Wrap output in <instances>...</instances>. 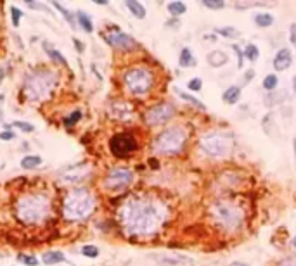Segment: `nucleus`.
I'll use <instances>...</instances> for the list:
<instances>
[{
    "mask_svg": "<svg viewBox=\"0 0 296 266\" xmlns=\"http://www.w3.org/2000/svg\"><path fill=\"white\" fill-rule=\"evenodd\" d=\"M118 223L128 238H153L170 221L172 209L165 199L156 195L137 194L126 197L118 207Z\"/></svg>",
    "mask_w": 296,
    "mask_h": 266,
    "instance_id": "1",
    "label": "nucleus"
},
{
    "mask_svg": "<svg viewBox=\"0 0 296 266\" xmlns=\"http://www.w3.org/2000/svg\"><path fill=\"white\" fill-rule=\"evenodd\" d=\"M206 216L217 232L227 237L239 235L246 227L248 213L236 197H217L209 203Z\"/></svg>",
    "mask_w": 296,
    "mask_h": 266,
    "instance_id": "2",
    "label": "nucleus"
},
{
    "mask_svg": "<svg viewBox=\"0 0 296 266\" xmlns=\"http://www.w3.org/2000/svg\"><path fill=\"white\" fill-rule=\"evenodd\" d=\"M189 142V130L184 125H174L165 128L153 139L151 149L154 156L161 157H175L186 151Z\"/></svg>",
    "mask_w": 296,
    "mask_h": 266,
    "instance_id": "3",
    "label": "nucleus"
},
{
    "mask_svg": "<svg viewBox=\"0 0 296 266\" xmlns=\"http://www.w3.org/2000/svg\"><path fill=\"white\" fill-rule=\"evenodd\" d=\"M51 213V203L42 194H26L17 199L16 203V216L19 221L26 225H36L42 223Z\"/></svg>",
    "mask_w": 296,
    "mask_h": 266,
    "instance_id": "4",
    "label": "nucleus"
},
{
    "mask_svg": "<svg viewBox=\"0 0 296 266\" xmlns=\"http://www.w3.org/2000/svg\"><path fill=\"white\" fill-rule=\"evenodd\" d=\"M95 197L88 188H75L68 192L63 201V215L70 221H82L92 215Z\"/></svg>",
    "mask_w": 296,
    "mask_h": 266,
    "instance_id": "5",
    "label": "nucleus"
},
{
    "mask_svg": "<svg viewBox=\"0 0 296 266\" xmlns=\"http://www.w3.org/2000/svg\"><path fill=\"white\" fill-rule=\"evenodd\" d=\"M156 83V75L147 66H132L123 73V85L132 95L144 97L153 92Z\"/></svg>",
    "mask_w": 296,
    "mask_h": 266,
    "instance_id": "6",
    "label": "nucleus"
},
{
    "mask_svg": "<svg viewBox=\"0 0 296 266\" xmlns=\"http://www.w3.org/2000/svg\"><path fill=\"white\" fill-rule=\"evenodd\" d=\"M197 147L201 149L208 157L215 159H225L232 154L234 140L230 135L224 133V131H208L205 135L199 137L197 140Z\"/></svg>",
    "mask_w": 296,
    "mask_h": 266,
    "instance_id": "7",
    "label": "nucleus"
},
{
    "mask_svg": "<svg viewBox=\"0 0 296 266\" xmlns=\"http://www.w3.org/2000/svg\"><path fill=\"white\" fill-rule=\"evenodd\" d=\"M55 76L51 71H36L28 76L24 92L30 100H42L54 88Z\"/></svg>",
    "mask_w": 296,
    "mask_h": 266,
    "instance_id": "8",
    "label": "nucleus"
},
{
    "mask_svg": "<svg viewBox=\"0 0 296 266\" xmlns=\"http://www.w3.org/2000/svg\"><path fill=\"white\" fill-rule=\"evenodd\" d=\"M175 114H177L175 104L166 102L165 100V102H158V104H154V106H151V108L144 112L142 119H144V123H146V126L156 128V126H161V125L168 123V121H172V119L175 118Z\"/></svg>",
    "mask_w": 296,
    "mask_h": 266,
    "instance_id": "9",
    "label": "nucleus"
},
{
    "mask_svg": "<svg viewBox=\"0 0 296 266\" xmlns=\"http://www.w3.org/2000/svg\"><path fill=\"white\" fill-rule=\"evenodd\" d=\"M135 175L130 168H115V170L107 171V175L104 176L103 185L106 190L111 192H118V190H125L134 183Z\"/></svg>",
    "mask_w": 296,
    "mask_h": 266,
    "instance_id": "10",
    "label": "nucleus"
},
{
    "mask_svg": "<svg viewBox=\"0 0 296 266\" xmlns=\"http://www.w3.org/2000/svg\"><path fill=\"white\" fill-rule=\"evenodd\" d=\"M139 149V142L132 133L123 131V133H116L111 137L109 140V151L111 154L118 159H126L130 154H134Z\"/></svg>",
    "mask_w": 296,
    "mask_h": 266,
    "instance_id": "11",
    "label": "nucleus"
},
{
    "mask_svg": "<svg viewBox=\"0 0 296 266\" xmlns=\"http://www.w3.org/2000/svg\"><path fill=\"white\" fill-rule=\"evenodd\" d=\"M106 42L111 47L118 48V50H134V48L139 47L134 36H130L128 33L120 31V30H115L109 35H106Z\"/></svg>",
    "mask_w": 296,
    "mask_h": 266,
    "instance_id": "12",
    "label": "nucleus"
},
{
    "mask_svg": "<svg viewBox=\"0 0 296 266\" xmlns=\"http://www.w3.org/2000/svg\"><path fill=\"white\" fill-rule=\"evenodd\" d=\"M109 114L115 119H120V121H128L134 116V108L126 100H113L109 104Z\"/></svg>",
    "mask_w": 296,
    "mask_h": 266,
    "instance_id": "13",
    "label": "nucleus"
},
{
    "mask_svg": "<svg viewBox=\"0 0 296 266\" xmlns=\"http://www.w3.org/2000/svg\"><path fill=\"white\" fill-rule=\"evenodd\" d=\"M274 69L276 71H286V69L289 68L293 64V54L289 48H279L277 50V54L274 56Z\"/></svg>",
    "mask_w": 296,
    "mask_h": 266,
    "instance_id": "14",
    "label": "nucleus"
},
{
    "mask_svg": "<svg viewBox=\"0 0 296 266\" xmlns=\"http://www.w3.org/2000/svg\"><path fill=\"white\" fill-rule=\"evenodd\" d=\"M156 261L161 266H184V265H192V259L182 254H163L156 258Z\"/></svg>",
    "mask_w": 296,
    "mask_h": 266,
    "instance_id": "15",
    "label": "nucleus"
},
{
    "mask_svg": "<svg viewBox=\"0 0 296 266\" xmlns=\"http://www.w3.org/2000/svg\"><path fill=\"white\" fill-rule=\"evenodd\" d=\"M206 63L211 66V68H222L225 64L229 63V56L225 54L224 50H211L206 54Z\"/></svg>",
    "mask_w": 296,
    "mask_h": 266,
    "instance_id": "16",
    "label": "nucleus"
},
{
    "mask_svg": "<svg viewBox=\"0 0 296 266\" xmlns=\"http://www.w3.org/2000/svg\"><path fill=\"white\" fill-rule=\"evenodd\" d=\"M241 94H243V88L239 87V85H232V87H229L222 94V100H224L225 104H229V106H234V104L239 102Z\"/></svg>",
    "mask_w": 296,
    "mask_h": 266,
    "instance_id": "17",
    "label": "nucleus"
},
{
    "mask_svg": "<svg viewBox=\"0 0 296 266\" xmlns=\"http://www.w3.org/2000/svg\"><path fill=\"white\" fill-rule=\"evenodd\" d=\"M178 66L180 68H194L196 66V59H194L192 52L189 47H184L180 50V56H178Z\"/></svg>",
    "mask_w": 296,
    "mask_h": 266,
    "instance_id": "18",
    "label": "nucleus"
},
{
    "mask_svg": "<svg viewBox=\"0 0 296 266\" xmlns=\"http://www.w3.org/2000/svg\"><path fill=\"white\" fill-rule=\"evenodd\" d=\"M174 88H175V92H177V95L180 97L182 100H186V102H189L191 106H194V108L199 109V111H206V106H205V104H203L199 99H196V97L191 95V94H187V92H182L178 87H174Z\"/></svg>",
    "mask_w": 296,
    "mask_h": 266,
    "instance_id": "19",
    "label": "nucleus"
},
{
    "mask_svg": "<svg viewBox=\"0 0 296 266\" xmlns=\"http://www.w3.org/2000/svg\"><path fill=\"white\" fill-rule=\"evenodd\" d=\"M125 5H126V9H128L135 17H137V19H144V17H146V14H147L146 7H144L140 2H137V0H126Z\"/></svg>",
    "mask_w": 296,
    "mask_h": 266,
    "instance_id": "20",
    "label": "nucleus"
},
{
    "mask_svg": "<svg viewBox=\"0 0 296 266\" xmlns=\"http://www.w3.org/2000/svg\"><path fill=\"white\" fill-rule=\"evenodd\" d=\"M42 261H44L45 265L52 266V265L64 263V261H66V258H64V254L61 252V250H49V252H45V254L42 256Z\"/></svg>",
    "mask_w": 296,
    "mask_h": 266,
    "instance_id": "21",
    "label": "nucleus"
},
{
    "mask_svg": "<svg viewBox=\"0 0 296 266\" xmlns=\"http://www.w3.org/2000/svg\"><path fill=\"white\" fill-rule=\"evenodd\" d=\"M76 19H78L80 28H82L85 33H92V31H94V23H92L90 16H88L87 12L78 11V12H76Z\"/></svg>",
    "mask_w": 296,
    "mask_h": 266,
    "instance_id": "22",
    "label": "nucleus"
},
{
    "mask_svg": "<svg viewBox=\"0 0 296 266\" xmlns=\"http://www.w3.org/2000/svg\"><path fill=\"white\" fill-rule=\"evenodd\" d=\"M253 21H255V24L260 26V28H269V26L274 24V16L269 14V12H260V14H255Z\"/></svg>",
    "mask_w": 296,
    "mask_h": 266,
    "instance_id": "23",
    "label": "nucleus"
},
{
    "mask_svg": "<svg viewBox=\"0 0 296 266\" xmlns=\"http://www.w3.org/2000/svg\"><path fill=\"white\" fill-rule=\"evenodd\" d=\"M217 33L227 40L241 38V31H239L237 28H234V26H220V28H217Z\"/></svg>",
    "mask_w": 296,
    "mask_h": 266,
    "instance_id": "24",
    "label": "nucleus"
},
{
    "mask_svg": "<svg viewBox=\"0 0 296 266\" xmlns=\"http://www.w3.org/2000/svg\"><path fill=\"white\" fill-rule=\"evenodd\" d=\"M166 9H168V12H170L172 16H182V14H186L187 12V5L184 4V2H180V0L170 2V4L166 5Z\"/></svg>",
    "mask_w": 296,
    "mask_h": 266,
    "instance_id": "25",
    "label": "nucleus"
},
{
    "mask_svg": "<svg viewBox=\"0 0 296 266\" xmlns=\"http://www.w3.org/2000/svg\"><path fill=\"white\" fill-rule=\"evenodd\" d=\"M40 164H42L40 156H26V157L21 159V168H24V170H33V168L40 166Z\"/></svg>",
    "mask_w": 296,
    "mask_h": 266,
    "instance_id": "26",
    "label": "nucleus"
},
{
    "mask_svg": "<svg viewBox=\"0 0 296 266\" xmlns=\"http://www.w3.org/2000/svg\"><path fill=\"white\" fill-rule=\"evenodd\" d=\"M44 50L47 52V56L51 57L52 61H55V63L63 64V66H68V61L64 59V56H63V54H59V52L55 50V48H52L49 44H44Z\"/></svg>",
    "mask_w": 296,
    "mask_h": 266,
    "instance_id": "27",
    "label": "nucleus"
},
{
    "mask_svg": "<svg viewBox=\"0 0 296 266\" xmlns=\"http://www.w3.org/2000/svg\"><path fill=\"white\" fill-rule=\"evenodd\" d=\"M244 57L249 61V63H257L260 59V48L255 44H248L244 48Z\"/></svg>",
    "mask_w": 296,
    "mask_h": 266,
    "instance_id": "28",
    "label": "nucleus"
},
{
    "mask_svg": "<svg viewBox=\"0 0 296 266\" xmlns=\"http://www.w3.org/2000/svg\"><path fill=\"white\" fill-rule=\"evenodd\" d=\"M261 85H263V88L267 92H274L277 88V85H279V78H277V75H267L263 78V81H261Z\"/></svg>",
    "mask_w": 296,
    "mask_h": 266,
    "instance_id": "29",
    "label": "nucleus"
},
{
    "mask_svg": "<svg viewBox=\"0 0 296 266\" xmlns=\"http://www.w3.org/2000/svg\"><path fill=\"white\" fill-rule=\"evenodd\" d=\"M201 5H205L209 11H222L227 5V2H224V0H203Z\"/></svg>",
    "mask_w": 296,
    "mask_h": 266,
    "instance_id": "30",
    "label": "nucleus"
},
{
    "mask_svg": "<svg viewBox=\"0 0 296 266\" xmlns=\"http://www.w3.org/2000/svg\"><path fill=\"white\" fill-rule=\"evenodd\" d=\"M82 111H75V112H71V114L68 116L66 119H64V126L66 128H71V126H75L76 123H78L80 119H82Z\"/></svg>",
    "mask_w": 296,
    "mask_h": 266,
    "instance_id": "31",
    "label": "nucleus"
},
{
    "mask_svg": "<svg viewBox=\"0 0 296 266\" xmlns=\"http://www.w3.org/2000/svg\"><path fill=\"white\" fill-rule=\"evenodd\" d=\"M52 5H54V7L57 9V11H59L61 14H63V16H64V19H66L68 23L71 24V26H75V19H73V14H71V12L68 11V9H64L63 5L59 4V2H52Z\"/></svg>",
    "mask_w": 296,
    "mask_h": 266,
    "instance_id": "32",
    "label": "nucleus"
},
{
    "mask_svg": "<svg viewBox=\"0 0 296 266\" xmlns=\"http://www.w3.org/2000/svg\"><path fill=\"white\" fill-rule=\"evenodd\" d=\"M187 88H189L191 92H199L203 88V79L199 78V76H196V78H191L189 83H187Z\"/></svg>",
    "mask_w": 296,
    "mask_h": 266,
    "instance_id": "33",
    "label": "nucleus"
},
{
    "mask_svg": "<svg viewBox=\"0 0 296 266\" xmlns=\"http://www.w3.org/2000/svg\"><path fill=\"white\" fill-rule=\"evenodd\" d=\"M11 126L19 128L21 131H26V133H32V131H35V126H33L32 123H26V121H14Z\"/></svg>",
    "mask_w": 296,
    "mask_h": 266,
    "instance_id": "34",
    "label": "nucleus"
},
{
    "mask_svg": "<svg viewBox=\"0 0 296 266\" xmlns=\"http://www.w3.org/2000/svg\"><path fill=\"white\" fill-rule=\"evenodd\" d=\"M82 254L85 256V258H97L99 249L95 246H83L82 247Z\"/></svg>",
    "mask_w": 296,
    "mask_h": 266,
    "instance_id": "35",
    "label": "nucleus"
},
{
    "mask_svg": "<svg viewBox=\"0 0 296 266\" xmlns=\"http://www.w3.org/2000/svg\"><path fill=\"white\" fill-rule=\"evenodd\" d=\"M11 16H12V24L17 28V26H19V17L23 16V12L17 7H11Z\"/></svg>",
    "mask_w": 296,
    "mask_h": 266,
    "instance_id": "36",
    "label": "nucleus"
},
{
    "mask_svg": "<svg viewBox=\"0 0 296 266\" xmlns=\"http://www.w3.org/2000/svg\"><path fill=\"white\" fill-rule=\"evenodd\" d=\"M19 261L24 263L26 266H36L38 265V259L33 258V256H24V254H19Z\"/></svg>",
    "mask_w": 296,
    "mask_h": 266,
    "instance_id": "37",
    "label": "nucleus"
},
{
    "mask_svg": "<svg viewBox=\"0 0 296 266\" xmlns=\"http://www.w3.org/2000/svg\"><path fill=\"white\" fill-rule=\"evenodd\" d=\"M232 50L237 54V68L241 69L243 64H244V61H243V59H244V52H241V48L237 47V45H232Z\"/></svg>",
    "mask_w": 296,
    "mask_h": 266,
    "instance_id": "38",
    "label": "nucleus"
},
{
    "mask_svg": "<svg viewBox=\"0 0 296 266\" xmlns=\"http://www.w3.org/2000/svg\"><path fill=\"white\" fill-rule=\"evenodd\" d=\"M289 44L296 48V23H293L289 26Z\"/></svg>",
    "mask_w": 296,
    "mask_h": 266,
    "instance_id": "39",
    "label": "nucleus"
},
{
    "mask_svg": "<svg viewBox=\"0 0 296 266\" xmlns=\"http://www.w3.org/2000/svg\"><path fill=\"white\" fill-rule=\"evenodd\" d=\"M26 5H28V7H32V9H42V11H47V7H44V4H38V2H32V0H28Z\"/></svg>",
    "mask_w": 296,
    "mask_h": 266,
    "instance_id": "40",
    "label": "nucleus"
},
{
    "mask_svg": "<svg viewBox=\"0 0 296 266\" xmlns=\"http://www.w3.org/2000/svg\"><path fill=\"white\" fill-rule=\"evenodd\" d=\"M14 139V133H12V131H2V133H0V140H12Z\"/></svg>",
    "mask_w": 296,
    "mask_h": 266,
    "instance_id": "41",
    "label": "nucleus"
},
{
    "mask_svg": "<svg viewBox=\"0 0 296 266\" xmlns=\"http://www.w3.org/2000/svg\"><path fill=\"white\" fill-rule=\"evenodd\" d=\"M280 266H296V261L295 259H286V261L280 263Z\"/></svg>",
    "mask_w": 296,
    "mask_h": 266,
    "instance_id": "42",
    "label": "nucleus"
},
{
    "mask_svg": "<svg viewBox=\"0 0 296 266\" xmlns=\"http://www.w3.org/2000/svg\"><path fill=\"white\" fill-rule=\"evenodd\" d=\"M253 76H255V71H253V69H249V71L246 73V81H249V79H251Z\"/></svg>",
    "mask_w": 296,
    "mask_h": 266,
    "instance_id": "43",
    "label": "nucleus"
},
{
    "mask_svg": "<svg viewBox=\"0 0 296 266\" xmlns=\"http://www.w3.org/2000/svg\"><path fill=\"white\" fill-rule=\"evenodd\" d=\"M73 42H75V45H76V50H78V52H82L83 50V45L82 44H80V42H78V40H73Z\"/></svg>",
    "mask_w": 296,
    "mask_h": 266,
    "instance_id": "44",
    "label": "nucleus"
},
{
    "mask_svg": "<svg viewBox=\"0 0 296 266\" xmlns=\"http://www.w3.org/2000/svg\"><path fill=\"white\" fill-rule=\"evenodd\" d=\"M229 266H248L246 263H241V261H234V263H230Z\"/></svg>",
    "mask_w": 296,
    "mask_h": 266,
    "instance_id": "45",
    "label": "nucleus"
},
{
    "mask_svg": "<svg viewBox=\"0 0 296 266\" xmlns=\"http://www.w3.org/2000/svg\"><path fill=\"white\" fill-rule=\"evenodd\" d=\"M95 4H97V5H107L109 2H106V0H95Z\"/></svg>",
    "mask_w": 296,
    "mask_h": 266,
    "instance_id": "46",
    "label": "nucleus"
},
{
    "mask_svg": "<svg viewBox=\"0 0 296 266\" xmlns=\"http://www.w3.org/2000/svg\"><path fill=\"white\" fill-rule=\"evenodd\" d=\"M293 90H295L296 94V76H293Z\"/></svg>",
    "mask_w": 296,
    "mask_h": 266,
    "instance_id": "47",
    "label": "nucleus"
},
{
    "mask_svg": "<svg viewBox=\"0 0 296 266\" xmlns=\"http://www.w3.org/2000/svg\"><path fill=\"white\" fill-rule=\"evenodd\" d=\"M291 246H293V249L296 250V237H295V238H293V240H291Z\"/></svg>",
    "mask_w": 296,
    "mask_h": 266,
    "instance_id": "48",
    "label": "nucleus"
}]
</instances>
